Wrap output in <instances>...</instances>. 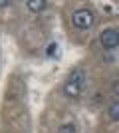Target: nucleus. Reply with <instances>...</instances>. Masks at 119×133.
<instances>
[{"instance_id":"39448f33","label":"nucleus","mask_w":119,"mask_h":133,"mask_svg":"<svg viewBox=\"0 0 119 133\" xmlns=\"http://www.w3.org/2000/svg\"><path fill=\"white\" fill-rule=\"evenodd\" d=\"M107 115L109 119H113V121H119V101H113L107 109Z\"/></svg>"},{"instance_id":"f03ea898","label":"nucleus","mask_w":119,"mask_h":133,"mask_svg":"<svg viewBox=\"0 0 119 133\" xmlns=\"http://www.w3.org/2000/svg\"><path fill=\"white\" fill-rule=\"evenodd\" d=\"M72 22L78 30H89L93 26V14L87 8H78V10L72 14Z\"/></svg>"},{"instance_id":"423d86ee","label":"nucleus","mask_w":119,"mask_h":133,"mask_svg":"<svg viewBox=\"0 0 119 133\" xmlns=\"http://www.w3.org/2000/svg\"><path fill=\"white\" fill-rule=\"evenodd\" d=\"M58 133H75V125L74 123H64V125H60Z\"/></svg>"},{"instance_id":"20e7f679","label":"nucleus","mask_w":119,"mask_h":133,"mask_svg":"<svg viewBox=\"0 0 119 133\" xmlns=\"http://www.w3.org/2000/svg\"><path fill=\"white\" fill-rule=\"evenodd\" d=\"M26 6H28L32 12H42L44 8H48V2H46V0H28Z\"/></svg>"},{"instance_id":"0eeeda50","label":"nucleus","mask_w":119,"mask_h":133,"mask_svg":"<svg viewBox=\"0 0 119 133\" xmlns=\"http://www.w3.org/2000/svg\"><path fill=\"white\" fill-rule=\"evenodd\" d=\"M56 52H58V44H50L48 48H46V54L50 56V58H54V56H56Z\"/></svg>"},{"instance_id":"1a4fd4ad","label":"nucleus","mask_w":119,"mask_h":133,"mask_svg":"<svg viewBox=\"0 0 119 133\" xmlns=\"http://www.w3.org/2000/svg\"><path fill=\"white\" fill-rule=\"evenodd\" d=\"M0 6H4V8H6V6H10V2H8V0H0Z\"/></svg>"},{"instance_id":"7ed1b4c3","label":"nucleus","mask_w":119,"mask_h":133,"mask_svg":"<svg viewBox=\"0 0 119 133\" xmlns=\"http://www.w3.org/2000/svg\"><path fill=\"white\" fill-rule=\"evenodd\" d=\"M99 42H101V46L105 50H115L119 46V32L115 28H105L101 32V36H99Z\"/></svg>"},{"instance_id":"f257e3e1","label":"nucleus","mask_w":119,"mask_h":133,"mask_svg":"<svg viewBox=\"0 0 119 133\" xmlns=\"http://www.w3.org/2000/svg\"><path fill=\"white\" fill-rule=\"evenodd\" d=\"M85 88V70H74L64 85V94L68 97H79Z\"/></svg>"},{"instance_id":"6e6552de","label":"nucleus","mask_w":119,"mask_h":133,"mask_svg":"<svg viewBox=\"0 0 119 133\" xmlns=\"http://www.w3.org/2000/svg\"><path fill=\"white\" fill-rule=\"evenodd\" d=\"M111 89H113V94H119V79L113 82V88H111Z\"/></svg>"}]
</instances>
